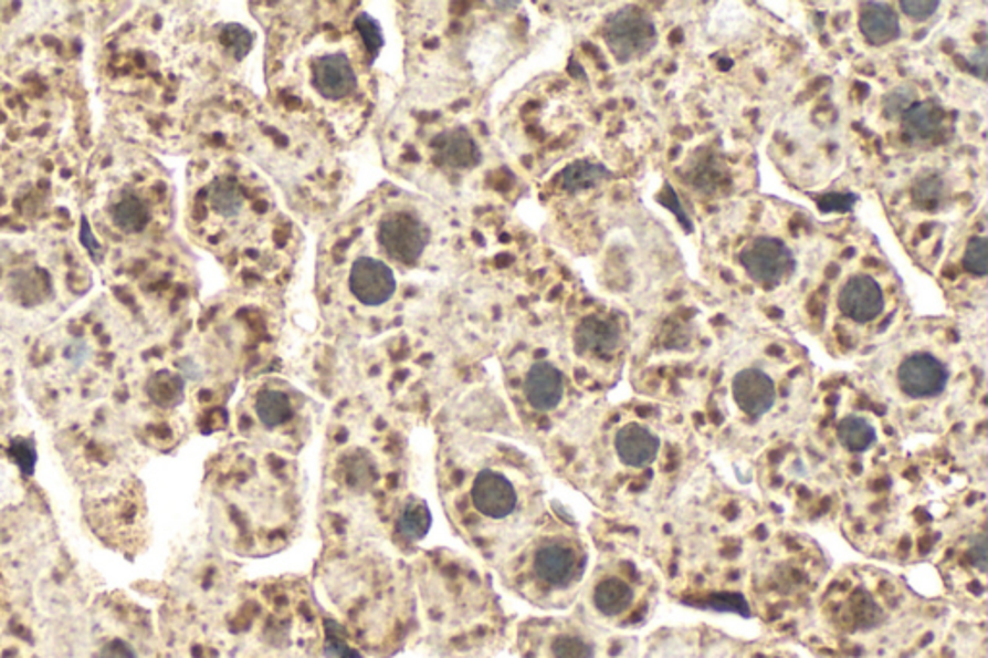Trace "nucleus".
<instances>
[{
  "instance_id": "obj_1",
  "label": "nucleus",
  "mask_w": 988,
  "mask_h": 658,
  "mask_svg": "<svg viewBox=\"0 0 988 658\" xmlns=\"http://www.w3.org/2000/svg\"><path fill=\"white\" fill-rule=\"evenodd\" d=\"M437 484L452 530L488 566L539 522V473L516 450L481 440L446 448L439 456Z\"/></svg>"
},
{
  "instance_id": "obj_2",
  "label": "nucleus",
  "mask_w": 988,
  "mask_h": 658,
  "mask_svg": "<svg viewBox=\"0 0 988 658\" xmlns=\"http://www.w3.org/2000/svg\"><path fill=\"white\" fill-rule=\"evenodd\" d=\"M411 579L410 570L403 572L390 558L330 554L317 575L328 605L323 622L361 655L392 657L419 629Z\"/></svg>"
},
{
  "instance_id": "obj_3",
  "label": "nucleus",
  "mask_w": 988,
  "mask_h": 658,
  "mask_svg": "<svg viewBox=\"0 0 988 658\" xmlns=\"http://www.w3.org/2000/svg\"><path fill=\"white\" fill-rule=\"evenodd\" d=\"M416 582L427 644L439 658H488L509 639L498 597L485 575L452 554H421Z\"/></svg>"
},
{
  "instance_id": "obj_4",
  "label": "nucleus",
  "mask_w": 988,
  "mask_h": 658,
  "mask_svg": "<svg viewBox=\"0 0 988 658\" xmlns=\"http://www.w3.org/2000/svg\"><path fill=\"white\" fill-rule=\"evenodd\" d=\"M219 473V497L237 553L265 556L288 546L304 515L302 477L281 456H242Z\"/></svg>"
},
{
  "instance_id": "obj_5",
  "label": "nucleus",
  "mask_w": 988,
  "mask_h": 658,
  "mask_svg": "<svg viewBox=\"0 0 988 658\" xmlns=\"http://www.w3.org/2000/svg\"><path fill=\"white\" fill-rule=\"evenodd\" d=\"M234 658H319L325 624L305 583L251 585L230 622Z\"/></svg>"
},
{
  "instance_id": "obj_6",
  "label": "nucleus",
  "mask_w": 988,
  "mask_h": 658,
  "mask_svg": "<svg viewBox=\"0 0 988 658\" xmlns=\"http://www.w3.org/2000/svg\"><path fill=\"white\" fill-rule=\"evenodd\" d=\"M586 554L570 531L539 518L494 570L502 585L539 608H563L581 582Z\"/></svg>"
},
{
  "instance_id": "obj_7",
  "label": "nucleus",
  "mask_w": 988,
  "mask_h": 658,
  "mask_svg": "<svg viewBox=\"0 0 988 658\" xmlns=\"http://www.w3.org/2000/svg\"><path fill=\"white\" fill-rule=\"evenodd\" d=\"M519 658H601V644L591 629L576 620L529 618L512 631Z\"/></svg>"
},
{
  "instance_id": "obj_8",
  "label": "nucleus",
  "mask_w": 988,
  "mask_h": 658,
  "mask_svg": "<svg viewBox=\"0 0 988 658\" xmlns=\"http://www.w3.org/2000/svg\"><path fill=\"white\" fill-rule=\"evenodd\" d=\"M602 38L620 64L638 61L656 45L653 18L641 8H622L610 14L602 28Z\"/></svg>"
},
{
  "instance_id": "obj_9",
  "label": "nucleus",
  "mask_w": 988,
  "mask_h": 658,
  "mask_svg": "<svg viewBox=\"0 0 988 658\" xmlns=\"http://www.w3.org/2000/svg\"><path fill=\"white\" fill-rule=\"evenodd\" d=\"M739 263L749 279L763 286L782 284L796 269V258L790 248L770 236H760L747 243L739 253Z\"/></svg>"
},
{
  "instance_id": "obj_10",
  "label": "nucleus",
  "mask_w": 988,
  "mask_h": 658,
  "mask_svg": "<svg viewBox=\"0 0 988 658\" xmlns=\"http://www.w3.org/2000/svg\"><path fill=\"white\" fill-rule=\"evenodd\" d=\"M379 242L390 258L408 265L423 255L427 230L410 212H390L380 220Z\"/></svg>"
},
{
  "instance_id": "obj_11",
  "label": "nucleus",
  "mask_w": 988,
  "mask_h": 658,
  "mask_svg": "<svg viewBox=\"0 0 988 658\" xmlns=\"http://www.w3.org/2000/svg\"><path fill=\"white\" fill-rule=\"evenodd\" d=\"M897 385L912 398H933L948 385V369L938 357L919 352L902 362L897 369Z\"/></svg>"
},
{
  "instance_id": "obj_12",
  "label": "nucleus",
  "mask_w": 988,
  "mask_h": 658,
  "mask_svg": "<svg viewBox=\"0 0 988 658\" xmlns=\"http://www.w3.org/2000/svg\"><path fill=\"white\" fill-rule=\"evenodd\" d=\"M348 284L351 295L366 307H380L395 297V273L379 259L359 258L351 265Z\"/></svg>"
},
{
  "instance_id": "obj_13",
  "label": "nucleus",
  "mask_w": 988,
  "mask_h": 658,
  "mask_svg": "<svg viewBox=\"0 0 988 658\" xmlns=\"http://www.w3.org/2000/svg\"><path fill=\"white\" fill-rule=\"evenodd\" d=\"M566 383L564 375L556 365L550 362H535L525 372L522 380V396L525 404L539 414L555 411L564 400Z\"/></svg>"
},
{
  "instance_id": "obj_14",
  "label": "nucleus",
  "mask_w": 988,
  "mask_h": 658,
  "mask_svg": "<svg viewBox=\"0 0 988 658\" xmlns=\"http://www.w3.org/2000/svg\"><path fill=\"white\" fill-rule=\"evenodd\" d=\"M838 307L855 323H871L884 310V294L879 282L869 274H855L844 282L838 294Z\"/></svg>"
},
{
  "instance_id": "obj_15",
  "label": "nucleus",
  "mask_w": 988,
  "mask_h": 658,
  "mask_svg": "<svg viewBox=\"0 0 988 658\" xmlns=\"http://www.w3.org/2000/svg\"><path fill=\"white\" fill-rule=\"evenodd\" d=\"M313 84L323 97L336 101L356 92L358 76L346 54H323L313 62Z\"/></svg>"
},
{
  "instance_id": "obj_16",
  "label": "nucleus",
  "mask_w": 988,
  "mask_h": 658,
  "mask_svg": "<svg viewBox=\"0 0 988 658\" xmlns=\"http://www.w3.org/2000/svg\"><path fill=\"white\" fill-rule=\"evenodd\" d=\"M732 394L744 414L751 417L765 416L775 406V380L767 373L749 367L734 377Z\"/></svg>"
},
{
  "instance_id": "obj_17",
  "label": "nucleus",
  "mask_w": 988,
  "mask_h": 658,
  "mask_svg": "<svg viewBox=\"0 0 988 658\" xmlns=\"http://www.w3.org/2000/svg\"><path fill=\"white\" fill-rule=\"evenodd\" d=\"M253 414L257 425L269 435L286 431L294 424L297 408L294 396L281 386H263L253 398Z\"/></svg>"
},
{
  "instance_id": "obj_18",
  "label": "nucleus",
  "mask_w": 988,
  "mask_h": 658,
  "mask_svg": "<svg viewBox=\"0 0 988 658\" xmlns=\"http://www.w3.org/2000/svg\"><path fill=\"white\" fill-rule=\"evenodd\" d=\"M635 600V591L620 575L599 577L589 591V605L597 616L605 620H618L630 613Z\"/></svg>"
},
{
  "instance_id": "obj_19",
  "label": "nucleus",
  "mask_w": 988,
  "mask_h": 658,
  "mask_svg": "<svg viewBox=\"0 0 988 658\" xmlns=\"http://www.w3.org/2000/svg\"><path fill=\"white\" fill-rule=\"evenodd\" d=\"M614 450L620 462L628 468H645L656 460L661 450V440L639 424H628L620 427L614 437Z\"/></svg>"
},
{
  "instance_id": "obj_20",
  "label": "nucleus",
  "mask_w": 988,
  "mask_h": 658,
  "mask_svg": "<svg viewBox=\"0 0 988 658\" xmlns=\"http://www.w3.org/2000/svg\"><path fill=\"white\" fill-rule=\"evenodd\" d=\"M622 342L620 326L602 317H586L574 333V346L581 356H612Z\"/></svg>"
},
{
  "instance_id": "obj_21",
  "label": "nucleus",
  "mask_w": 988,
  "mask_h": 658,
  "mask_svg": "<svg viewBox=\"0 0 988 658\" xmlns=\"http://www.w3.org/2000/svg\"><path fill=\"white\" fill-rule=\"evenodd\" d=\"M434 159L441 165L458 170L477 167L483 155L480 145L465 128H454L439 134L433 142Z\"/></svg>"
},
{
  "instance_id": "obj_22",
  "label": "nucleus",
  "mask_w": 988,
  "mask_h": 658,
  "mask_svg": "<svg viewBox=\"0 0 988 658\" xmlns=\"http://www.w3.org/2000/svg\"><path fill=\"white\" fill-rule=\"evenodd\" d=\"M860 30L874 46L889 45L900 38V18L886 2H865L861 7Z\"/></svg>"
},
{
  "instance_id": "obj_23",
  "label": "nucleus",
  "mask_w": 988,
  "mask_h": 658,
  "mask_svg": "<svg viewBox=\"0 0 988 658\" xmlns=\"http://www.w3.org/2000/svg\"><path fill=\"white\" fill-rule=\"evenodd\" d=\"M900 121L905 136L912 142H927L943 129V106L936 105L935 101H917L905 111Z\"/></svg>"
},
{
  "instance_id": "obj_24",
  "label": "nucleus",
  "mask_w": 988,
  "mask_h": 658,
  "mask_svg": "<svg viewBox=\"0 0 988 658\" xmlns=\"http://www.w3.org/2000/svg\"><path fill=\"white\" fill-rule=\"evenodd\" d=\"M113 222L120 228L126 234H137L141 232L149 220H151V211L141 197L136 194H126L118 199V203L113 207Z\"/></svg>"
},
{
  "instance_id": "obj_25",
  "label": "nucleus",
  "mask_w": 988,
  "mask_h": 658,
  "mask_svg": "<svg viewBox=\"0 0 988 658\" xmlns=\"http://www.w3.org/2000/svg\"><path fill=\"white\" fill-rule=\"evenodd\" d=\"M610 178V173L599 163L579 160L570 167H566L560 175V188L570 194H578L584 189L595 188Z\"/></svg>"
},
{
  "instance_id": "obj_26",
  "label": "nucleus",
  "mask_w": 988,
  "mask_h": 658,
  "mask_svg": "<svg viewBox=\"0 0 988 658\" xmlns=\"http://www.w3.org/2000/svg\"><path fill=\"white\" fill-rule=\"evenodd\" d=\"M838 440L840 445L850 450V452H865L873 447L876 440V431H874L871 421H866L865 417L848 416L838 424Z\"/></svg>"
},
{
  "instance_id": "obj_27",
  "label": "nucleus",
  "mask_w": 988,
  "mask_h": 658,
  "mask_svg": "<svg viewBox=\"0 0 988 658\" xmlns=\"http://www.w3.org/2000/svg\"><path fill=\"white\" fill-rule=\"evenodd\" d=\"M209 203L217 215H221L224 219H232L244 207V194L234 180L221 178V180H214L209 188Z\"/></svg>"
},
{
  "instance_id": "obj_28",
  "label": "nucleus",
  "mask_w": 988,
  "mask_h": 658,
  "mask_svg": "<svg viewBox=\"0 0 988 658\" xmlns=\"http://www.w3.org/2000/svg\"><path fill=\"white\" fill-rule=\"evenodd\" d=\"M964 269L975 276H987L988 273V243L987 238L975 236L967 243L964 253Z\"/></svg>"
},
{
  "instance_id": "obj_29",
  "label": "nucleus",
  "mask_w": 988,
  "mask_h": 658,
  "mask_svg": "<svg viewBox=\"0 0 988 658\" xmlns=\"http://www.w3.org/2000/svg\"><path fill=\"white\" fill-rule=\"evenodd\" d=\"M913 103H917V92H915L913 87H910V85H900V87L892 90V92L884 97L882 111H884L889 121H896V118H902V116H904L905 111H907Z\"/></svg>"
},
{
  "instance_id": "obj_30",
  "label": "nucleus",
  "mask_w": 988,
  "mask_h": 658,
  "mask_svg": "<svg viewBox=\"0 0 988 658\" xmlns=\"http://www.w3.org/2000/svg\"><path fill=\"white\" fill-rule=\"evenodd\" d=\"M944 194H946L944 180L943 178H938V176L921 178L919 182L913 186V197H915V201H917L921 207H925V209L940 203Z\"/></svg>"
},
{
  "instance_id": "obj_31",
  "label": "nucleus",
  "mask_w": 988,
  "mask_h": 658,
  "mask_svg": "<svg viewBox=\"0 0 988 658\" xmlns=\"http://www.w3.org/2000/svg\"><path fill=\"white\" fill-rule=\"evenodd\" d=\"M222 43L229 46L237 59H242V56L250 53L253 38H251L250 31L244 30V28L229 25L227 30L222 31Z\"/></svg>"
},
{
  "instance_id": "obj_32",
  "label": "nucleus",
  "mask_w": 988,
  "mask_h": 658,
  "mask_svg": "<svg viewBox=\"0 0 988 658\" xmlns=\"http://www.w3.org/2000/svg\"><path fill=\"white\" fill-rule=\"evenodd\" d=\"M938 8H940L938 0H902L900 2V10L915 22H927L928 18H933L938 12Z\"/></svg>"
},
{
  "instance_id": "obj_33",
  "label": "nucleus",
  "mask_w": 988,
  "mask_h": 658,
  "mask_svg": "<svg viewBox=\"0 0 988 658\" xmlns=\"http://www.w3.org/2000/svg\"><path fill=\"white\" fill-rule=\"evenodd\" d=\"M358 30L361 33V38L366 39L367 51L371 54L377 53L380 49V30L371 15H359Z\"/></svg>"
},
{
  "instance_id": "obj_34",
  "label": "nucleus",
  "mask_w": 988,
  "mask_h": 658,
  "mask_svg": "<svg viewBox=\"0 0 988 658\" xmlns=\"http://www.w3.org/2000/svg\"><path fill=\"white\" fill-rule=\"evenodd\" d=\"M95 658H137V652L128 641L113 639L105 647H101V651Z\"/></svg>"
},
{
  "instance_id": "obj_35",
  "label": "nucleus",
  "mask_w": 988,
  "mask_h": 658,
  "mask_svg": "<svg viewBox=\"0 0 988 658\" xmlns=\"http://www.w3.org/2000/svg\"><path fill=\"white\" fill-rule=\"evenodd\" d=\"M858 201V197L855 196H845V194H829V196L824 197L819 201L821 205V209L824 211H848V209H852V205Z\"/></svg>"
},
{
  "instance_id": "obj_36",
  "label": "nucleus",
  "mask_w": 988,
  "mask_h": 658,
  "mask_svg": "<svg viewBox=\"0 0 988 658\" xmlns=\"http://www.w3.org/2000/svg\"><path fill=\"white\" fill-rule=\"evenodd\" d=\"M969 554H971L975 566L979 567L981 572H987V537H985V533H979L974 539Z\"/></svg>"
},
{
  "instance_id": "obj_37",
  "label": "nucleus",
  "mask_w": 988,
  "mask_h": 658,
  "mask_svg": "<svg viewBox=\"0 0 988 658\" xmlns=\"http://www.w3.org/2000/svg\"><path fill=\"white\" fill-rule=\"evenodd\" d=\"M969 66L974 69L975 74L985 80L987 77V46L981 45L977 51L966 56Z\"/></svg>"
},
{
  "instance_id": "obj_38",
  "label": "nucleus",
  "mask_w": 988,
  "mask_h": 658,
  "mask_svg": "<svg viewBox=\"0 0 988 658\" xmlns=\"http://www.w3.org/2000/svg\"><path fill=\"white\" fill-rule=\"evenodd\" d=\"M87 356H90V349H87L84 342H74V344L66 349V359H69L70 364L74 365V367L84 364L85 357Z\"/></svg>"
},
{
  "instance_id": "obj_39",
  "label": "nucleus",
  "mask_w": 988,
  "mask_h": 658,
  "mask_svg": "<svg viewBox=\"0 0 988 658\" xmlns=\"http://www.w3.org/2000/svg\"><path fill=\"white\" fill-rule=\"evenodd\" d=\"M82 242L84 246H87V250L97 251L99 250V246H97V240H95V236H92V230L87 227V220L84 219V227H82Z\"/></svg>"
}]
</instances>
